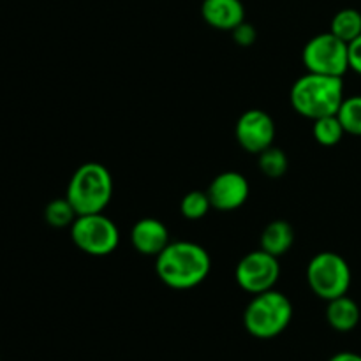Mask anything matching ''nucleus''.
Listing matches in <instances>:
<instances>
[{
  "label": "nucleus",
  "mask_w": 361,
  "mask_h": 361,
  "mask_svg": "<svg viewBox=\"0 0 361 361\" xmlns=\"http://www.w3.org/2000/svg\"><path fill=\"white\" fill-rule=\"evenodd\" d=\"M293 303L277 289L254 295L243 312V326L252 337L268 341L284 334L291 324Z\"/></svg>",
  "instance_id": "nucleus-4"
},
{
  "label": "nucleus",
  "mask_w": 361,
  "mask_h": 361,
  "mask_svg": "<svg viewBox=\"0 0 361 361\" xmlns=\"http://www.w3.org/2000/svg\"><path fill=\"white\" fill-rule=\"evenodd\" d=\"M344 134L345 130L337 115L323 116V118L314 120L312 136L321 147H335V145L341 143Z\"/></svg>",
  "instance_id": "nucleus-16"
},
{
  "label": "nucleus",
  "mask_w": 361,
  "mask_h": 361,
  "mask_svg": "<svg viewBox=\"0 0 361 361\" xmlns=\"http://www.w3.org/2000/svg\"><path fill=\"white\" fill-rule=\"evenodd\" d=\"M361 319V310L358 303L348 295L338 296L328 302L326 307V321L335 331L348 334L358 326Z\"/></svg>",
  "instance_id": "nucleus-13"
},
{
  "label": "nucleus",
  "mask_w": 361,
  "mask_h": 361,
  "mask_svg": "<svg viewBox=\"0 0 361 361\" xmlns=\"http://www.w3.org/2000/svg\"><path fill=\"white\" fill-rule=\"evenodd\" d=\"M171 242L168 226L154 217L140 219L130 229V243L143 256L157 257Z\"/></svg>",
  "instance_id": "nucleus-11"
},
{
  "label": "nucleus",
  "mask_w": 361,
  "mask_h": 361,
  "mask_svg": "<svg viewBox=\"0 0 361 361\" xmlns=\"http://www.w3.org/2000/svg\"><path fill=\"white\" fill-rule=\"evenodd\" d=\"M330 32L348 44L355 41L361 35V11L355 7H345L335 13V16L331 18Z\"/></svg>",
  "instance_id": "nucleus-15"
},
{
  "label": "nucleus",
  "mask_w": 361,
  "mask_h": 361,
  "mask_svg": "<svg viewBox=\"0 0 361 361\" xmlns=\"http://www.w3.org/2000/svg\"><path fill=\"white\" fill-rule=\"evenodd\" d=\"M353 274L348 261L337 252L324 250L316 254L307 264V282L317 298L330 302L348 295Z\"/></svg>",
  "instance_id": "nucleus-5"
},
{
  "label": "nucleus",
  "mask_w": 361,
  "mask_h": 361,
  "mask_svg": "<svg viewBox=\"0 0 361 361\" xmlns=\"http://www.w3.org/2000/svg\"><path fill=\"white\" fill-rule=\"evenodd\" d=\"M279 279H281L279 257L264 252L263 249L245 254L235 268L236 284L252 296L275 289Z\"/></svg>",
  "instance_id": "nucleus-8"
},
{
  "label": "nucleus",
  "mask_w": 361,
  "mask_h": 361,
  "mask_svg": "<svg viewBox=\"0 0 361 361\" xmlns=\"http://www.w3.org/2000/svg\"><path fill=\"white\" fill-rule=\"evenodd\" d=\"M257 164H259L261 173L268 178H281V176L286 175L288 171V155H286L284 150L281 148H275L271 145L270 148L263 150L259 154V159H257Z\"/></svg>",
  "instance_id": "nucleus-18"
},
{
  "label": "nucleus",
  "mask_w": 361,
  "mask_h": 361,
  "mask_svg": "<svg viewBox=\"0 0 361 361\" xmlns=\"http://www.w3.org/2000/svg\"><path fill=\"white\" fill-rule=\"evenodd\" d=\"M0 361H2V360H0Z\"/></svg>",
  "instance_id": "nucleus-24"
},
{
  "label": "nucleus",
  "mask_w": 361,
  "mask_h": 361,
  "mask_svg": "<svg viewBox=\"0 0 361 361\" xmlns=\"http://www.w3.org/2000/svg\"><path fill=\"white\" fill-rule=\"evenodd\" d=\"M231 35H233V41H235L238 46H243V48L252 46L257 39L256 28H254L250 23H247V21H243V23H240L238 27L233 28Z\"/></svg>",
  "instance_id": "nucleus-21"
},
{
  "label": "nucleus",
  "mask_w": 361,
  "mask_h": 361,
  "mask_svg": "<svg viewBox=\"0 0 361 361\" xmlns=\"http://www.w3.org/2000/svg\"><path fill=\"white\" fill-rule=\"evenodd\" d=\"M212 203L207 190H190L180 201V214L189 221H200L210 212Z\"/></svg>",
  "instance_id": "nucleus-20"
},
{
  "label": "nucleus",
  "mask_w": 361,
  "mask_h": 361,
  "mask_svg": "<svg viewBox=\"0 0 361 361\" xmlns=\"http://www.w3.org/2000/svg\"><path fill=\"white\" fill-rule=\"evenodd\" d=\"M328 361H361V355H358V353H353V351H342V353H337V355L331 356Z\"/></svg>",
  "instance_id": "nucleus-23"
},
{
  "label": "nucleus",
  "mask_w": 361,
  "mask_h": 361,
  "mask_svg": "<svg viewBox=\"0 0 361 361\" xmlns=\"http://www.w3.org/2000/svg\"><path fill=\"white\" fill-rule=\"evenodd\" d=\"M345 134L361 136V95H351L342 101L337 113Z\"/></svg>",
  "instance_id": "nucleus-19"
},
{
  "label": "nucleus",
  "mask_w": 361,
  "mask_h": 361,
  "mask_svg": "<svg viewBox=\"0 0 361 361\" xmlns=\"http://www.w3.org/2000/svg\"><path fill=\"white\" fill-rule=\"evenodd\" d=\"M207 194L214 210L235 212L249 200L250 185L242 173L224 171L212 180Z\"/></svg>",
  "instance_id": "nucleus-10"
},
{
  "label": "nucleus",
  "mask_w": 361,
  "mask_h": 361,
  "mask_svg": "<svg viewBox=\"0 0 361 361\" xmlns=\"http://www.w3.org/2000/svg\"><path fill=\"white\" fill-rule=\"evenodd\" d=\"M71 240L81 252L94 257L109 256L120 243V229L113 219L101 214L78 215L69 228Z\"/></svg>",
  "instance_id": "nucleus-6"
},
{
  "label": "nucleus",
  "mask_w": 361,
  "mask_h": 361,
  "mask_svg": "<svg viewBox=\"0 0 361 361\" xmlns=\"http://www.w3.org/2000/svg\"><path fill=\"white\" fill-rule=\"evenodd\" d=\"M66 197L78 215L101 214L113 197V176L101 162H85L73 173Z\"/></svg>",
  "instance_id": "nucleus-3"
},
{
  "label": "nucleus",
  "mask_w": 361,
  "mask_h": 361,
  "mask_svg": "<svg viewBox=\"0 0 361 361\" xmlns=\"http://www.w3.org/2000/svg\"><path fill=\"white\" fill-rule=\"evenodd\" d=\"M302 62L307 73L342 78L349 71L348 42L338 39L330 30L314 35L303 46Z\"/></svg>",
  "instance_id": "nucleus-7"
},
{
  "label": "nucleus",
  "mask_w": 361,
  "mask_h": 361,
  "mask_svg": "<svg viewBox=\"0 0 361 361\" xmlns=\"http://www.w3.org/2000/svg\"><path fill=\"white\" fill-rule=\"evenodd\" d=\"M295 243V229L288 221H274L263 229L259 238V249L271 254L275 257H281L291 250Z\"/></svg>",
  "instance_id": "nucleus-14"
},
{
  "label": "nucleus",
  "mask_w": 361,
  "mask_h": 361,
  "mask_svg": "<svg viewBox=\"0 0 361 361\" xmlns=\"http://www.w3.org/2000/svg\"><path fill=\"white\" fill-rule=\"evenodd\" d=\"M212 271V257L203 245L189 240L169 242L155 257V274L161 282L176 291L203 284Z\"/></svg>",
  "instance_id": "nucleus-1"
},
{
  "label": "nucleus",
  "mask_w": 361,
  "mask_h": 361,
  "mask_svg": "<svg viewBox=\"0 0 361 361\" xmlns=\"http://www.w3.org/2000/svg\"><path fill=\"white\" fill-rule=\"evenodd\" d=\"M349 51V69L355 71L356 74L361 76V35L351 41L348 44Z\"/></svg>",
  "instance_id": "nucleus-22"
},
{
  "label": "nucleus",
  "mask_w": 361,
  "mask_h": 361,
  "mask_svg": "<svg viewBox=\"0 0 361 361\" xmlns=\"http://www.w3.org/2000/svg\"><path fill=\"white\" fill-rule=\"evenodd\" d=\"M76 210H74L67 197H59V200L49 201L44 208V219L51 228H71L73 222L76 221Z\"/></svg>",
  "instance_id": "nucleus-17"
},
{
  "label": "nucleus",
  "mask_w": 361,
  "mask_h": 361,
  "mask_svg": "<svg viewBox=\"0 0 361 361\" xmlns=\"http://www.w3.org/2000/svg\"><path fill=\"white\" fill-rule=\"evenodd\" d=\"M344 99L342 78L316 73L300 76L289 92L293 109L312 122L323 116L337 115Z\"/></svg>",
  "instance_id": "nucleus-2"
},
{
  "label": "nucleus",
  "mask_w": 361,
  "mask_h": 361,
  "mask_svg": "<svg viewBox=\"0 0 361 361\" xmlns=\"http://www.w3.org/2000/svg\"><path fill=\"white\" fill-rule=\"evenodd\" d=\"M201 16L215 30L231 32L245 21V7L242 0H203Z\"/></svg>",
  "instance_id": "nucleus-12"
},
{
  "label": "nucleus",
  "mask_w": 361,
  "mask_h": 361,
  "mask_svg": "<svg viewBox=\"0 0 361 361\" xmlns=\"http://www.w3.org/2000/svg\"><path fill=\"white\" fill-rule=\"evenodd\" d=\"M235 137L240 147L249 154L259 155L270 148L275 140V122L264 109H247L238 116Z\"/></svg>",
  "instance_id": "nucleus-9"
}]
</instances>
